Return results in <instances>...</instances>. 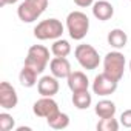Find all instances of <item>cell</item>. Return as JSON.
<instances>
[{"label":"cell","mask_w":131,"mask_h":131,"mask_svg":"<svg viewBox=\"0 0 131 131\" xmlns=\"http://www.w3.org/2000/svg\"><path fill=\"white\" fill-rule=\"evenodd\" d=\"M51 54L54 57H68L71 54V45L68 40H65V39H57L52 42L51 45Z\"/></svg>","instance_id":"obj_19"},{"label":"cell","mask_w":131,"mask_h":131,"mask_svg":"<svg viewBox=\"0 0 131 131\" xmlns=\"http://www.w3.org/2000/svg\"><path fill=\"white\" fill-rule=\"evenodd\" d=\"M129 2H131V0H129Z\"/></svg>","instance_id":"obj_27"},{"label":"cell","mask_w":131,"mask_h":131,"mask_svg":"<svg viewBox=\"0 0 131 131\" xmlns=\"http://www.w3.org/2000/svg\"><path fill=\"white\" fill-rule=\"evenodd\" d=\"M37 76H39L37 71H34L32 68L23 65V68H22L20 73H19V82H20V85L25 86V88H32V86H36L37 82H39Z\"/></svg>","instance_id":"obj_16"},{"label":"cell","mask_w":131,"mask_h":131,"mask_svg":"<svg viewBox=\"0 0 131 131\" xmlns=\"http://www.w3.org/2000/svg\"><path fill=\"white\" fill-rule=\"evenodd\" d=\"M19 103V96L16 88L9 82L0 83V106L3 110H14Z\"/></svg>","instance_id":"obj_8"},{"label":"cell","mask_w":131,"mask_h":131,"mask_svg":"<svg viewBox=\"0 0 131 131\" xmlns=\"http://www.w3.org/2000/svg\"><path fill=\"white\" fill-rule=\"evenodd\" d=\"M49 71L54 77L60 79H68V76L73 73L71 63L67 57H52L49 62Z\"/></svg>","instance_id":"obj_10"},{"label":"cell","mask_w":131,"mask_h":131,"mask_svg":"<svg viewBox=\"0 0 131 131\" xmlns=\"http://www.w3.org/2000/svg\"><path fill=\"white\" fill-rule=\"evenodd\" d=\"M49 49L43 45H32L28 49L26 59H25V65L29 68H32L34 71H37L39 74H42L46 70V65L49 63Z\"/></svg>","instance_id":"obj_5"},{"label":"cell","mask_w":131,"mask_h":131,"mask_svg":"<svg viewBox=\"0 0 131 131\" xmlns=\"http://www.w3.org/2000/svg\"><path fill=\"white\" fill-rule=\"evenodd\" d=\"M65 32V26L59 19H46L34 26V37L37 40H57Z\"/></svg>","instance_id":"obj_4"},{"label":"cell","mask_w":131,"mask_h":131,"mask_svg":"<svg viewBox=\"0 0 131 131\" xmlns=\"http://www.w3.org/2000/svg\"><path fill=\"white\" fill-rule=\"evenodd\" d=\"M19 0H0V6H6V5H14Z\"/></svg>","instance_id":"obj_24"},{"label":"cell","mask_w":131,"mask_h":131,"mask_svg":"<svg viewBox=\"0 0 131 131\" xmlns=\"http://www.w3.org/2000/svg\"><path fill=\"white\" fill-rule=\"evenodd\" d=\"M93 103V96L90 94L88 90L73 93V105L77 110H88Z\"/></svg>","instance_id":"obj_18"},{"label":"cell","mask_w":131,"mask_h":131,"mask_svg":"<svg viewBox=\"0 0 131 131\" xmlns=\"http://www.w3.org/2000/svg\"><path fill=\"white\" fill-rule=\"evenodd\" d=\"M117 85H119L117 80H114L113 77H110L105 73H100L94 77L91 88H93V93L97 94L99 97H106V96H111L116 93Z\"/></svg>","instance_id":"obj_7"},{"label":"cell","mask_w":131,"mask_h":131,"mask_svg":"<svg viewBox=\"0 0 131 131\" xmlns=\"http://www.w3.org/2000/svg\"><path fill=\"white\" fill-rule=\"evenodd\" d=\"M106 40H108V45L113 46L114 49H122V48H125L126 43H128V36H126V32H125L123 29L114 28V29H111V31L108 32Z\"/></svg>","instance_id":"obj_14"},{"label":"cell","mask_w":131,"mask_h":131,"mask_svg":"<svg viewBox=\"0 0 131 131\" xmlns=\"http://www.w3.org/2000/svg\"><path fill=\"white\" fill-rule=\"evenodd\" d=\"M96 128L97 131H117L120 128V122H117V119L114 117H106V119H100Z\"/></svg>","instance_id":"obj_20"},{"label":"cell","mask_w":131,"mask_h":131,"mask_svg":"<svg viewBox=\"0 0 131 131\" xmlns=\"http://www.w3.org/2000/svg\"><path fill=\"white\" fill-rule=\"evenodd\" d=\"M49 0H23L17 8V16L23 23L36 22L48 8Z\"/></svg>","instance_id":"obj_3"},{"label":"cell","mask_w":131,"mask_h":131,"mask_svg":"<svg viewBox=\"0 0 131 131\" xmlns=\"http://www.w3.org/2000/svg\"><path fill=\"white\" fill-rule=\"evenodd\" d=\"M74 56L79 65L86 71H93L100 65V56L93 45H88V43L77 45L74 49Z\"/></svg>","instance_id":"obj_6"},{"label":"cell","mask_w":131,"mask_h":131,"mask_svg":"<svg viewBox=\"0 0 131 131\" xmlns=\"http://www.w3.org/2000/svg\"><path fill=\"white\" fill-rule=\"evenodd\" d=\"M59 88H60L59 79L54 77L52 74L51 76H43L37 82V91L43 97H54L59 93Z\"/></svg>","instance_id":"obj_11"},{"label":"cell","mask_w":131,"mask_h":131,"mask_svg":"<svg viewBox=\"0 0 131 131\" xmlns=\"http://www.w3.org/2000/svg\"><path fill=\"white\" fill-rule=\"evenodd\" d=\"M129 71H131V60H129Z\"/></svg>","instance_id":"obj_26"},{"label":"cell","mask_w":131,"mask_h":131,"mask_svg":"<svg viewBox=\"0 0 131 131\" xmlns=\"http://www.w3.org/2000/svg\"><path fill=\"white\" fill-rule=\"evenodd\" d=\"M56 111H59V105H57V102L52 97H43L42 96L32 105V113L37 117H42V119H48Z\"/></svg>","instance_id":"obj_9"},{"label":"cell","mask_w":131,"mask_h":131,"mask_svg":"<svg viewBox=\"0 0 131 131\" xmlns=\"http://www.w3.org/2000/svg\"><path fill=\"white\" fill-rule=\"evenodd\" d=\"M116 103L113 100H108V99H102L96 103L94 106V113L97 114L99 119H106V117H114L116 114Z\"/></svg>","instance_id":"obj_15"},{"label":"cell","mask_w":131,"mask_h":131,"mask_svg":"<svg viewBox=\"0 0 131 131\" xmlns=\"http://www.w3.org/2000/svg\"><path fill=\"white\" fill-rule=\"evenodd\" d=\"M93 16L100 22H106L114 16V6L110 2H106V0L94 2L93 3Z\"/></svg>","instance_id":"obj_13"},{"label":"cell","mask_w":131,"mask_h":131,"mask_svg":"<svg viewBox=\"0 0 131 131\" xmlns=\"http://www.w3.org/2000/svg\"><path fill=\"white\" fill-rule=\"evenodd\" d=\"M67 31L73 40H83L90 31V19L82 11H71L67 16Z\"/></svg>","instance_id":"obj_1"},{"label":"cell","mask_w":131,"mask_h":131,"mask_svg":"<svg viewBox=\"0 0 131 131\" xmlns=\"http://www.w3.org/2000/svg\"><path fill=\"white\" fill-rule=\"evenodd\" d=\"M74 3L79 8H88V6H93L94 0H74Z\"/></svg>","instance_id":"obj_23"},{"label":"cell","mask_w":131,"mask_h":131,"mask_svg":"<svg viewBox=\"0 0 131 131\" xmlns=\"http://www.w3.org/2000/svg\"><path fill=\"white\" fill-rule=\"evenodd\" d=\"M16 131H31V128L29 126H17Z\"/></svg>","instance_id":"obj_25"},{"label":"cell","mask_w":131,"mask_h":131,"mask_svg":"<svg viewBox=\"0 0 131 131\" xmlns=\"http://www.w3.org/2000/svg\"><path fill=\"white\" fill-rule=\"evenodd\" d=\"M120 125L125 126V128H131V108L125 110L120 114Z\"/></svg>","instance_id":"obj_22"},{"label":"cell","mask_w":131,"mask_h":131,"mask_svg":"<svg viewBox=\"0 0 131 131\" xmlns=\"http://www.w3.org/2000/svg\"><path fill=\"white\" fill-rule=\"evenodd\" d=\"M46 123L52 129H65V128H68V125H70V116L67 113H62L59 110V111H56L54 114H51L46 119Z\"/></svg>","instance_id":"obj_17"},{"label":"cell","mask_w":131,"mask_h":131,"mask_svg":"<svg viewBox=\"0 0 131 131\" xmlns=\"http://www.w3.org/2000/svg\"><path fill=\"white\" fill-rule=\"evenodd\" d=\"M103 73L108 74L110 77H113L114 80L120 82L125 73V67H126V59L123 56V52H120L119 49L110 51L105 57H103Z\"/></svg>","instance_id":"obj_2"},{"label":"cell","mask_w":131,"mask_h":131,"mask_svg":"<svg viewBox=\"0 0 131 131\" xmlns=\"http://www.w3.org/2000/svg\"><path fill=\"white\" fill-rule=\"evenodd\" d=\"M67 83H68V88H70L73 93L83 91V90H88V88H90V79H88L86 74L82 73V71H73V73L68 76Z\"/></svg>","instance_id":"obj_12"},{"label":"cell","mask_w":131,"mask_h":131,"mask_svg":"<svg viewBox=\"0 0 131 131\" xmlns=\"http://www.w3.org/2000/svg\"><path fill=\"white\" fill-rule=\"evenodd\" d=\"M16 126V120L8 113H0V129L2 131H11Z\"/></svg>","instance_id":"obj_21"}]
</instances>
